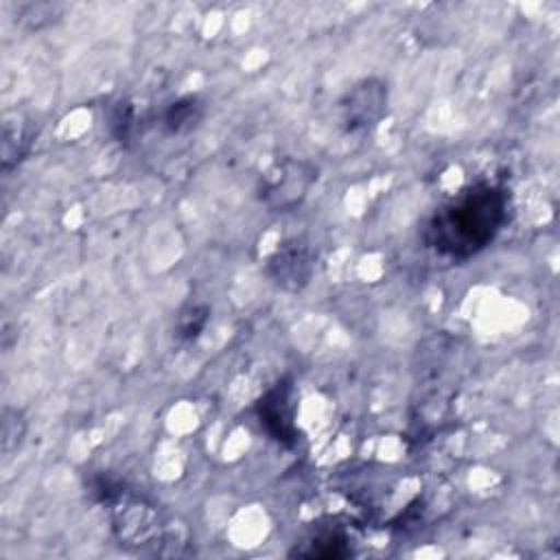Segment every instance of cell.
I'll return each mask as SVG.
<instances>
[{
	"label": "cell",
	"mask_w": 560,
	"mask_h": 560,
	"mask_svg": "<svg viewBox=\"0 0 560 560\" xmlns=\"http://www.w3.org/2000/svg\"><path fill=\"white\" fill-rule=\"evenodd\" d=\"M317 173L319 168L308 160L280 158L258 177L256 195L271 212L293 210L317 182Z\"/></svg>",
	"instance_id": "cell-2"
},
{
	"label": "cell",
	"mask_w": 560,
	"mask_h": 560,
	"mask_svg": "<svg viewBox=\"0 0 560 560\" xmlns=\"http://www.w3.org/2000/svg\"><path fill=\"white\" fill-rule=\"evenodd\" d=\"M31 144V133L20 125L18 127V116L15 120H4L2 125V168L9 171L11 164H15L28 149Z\"/></svg>",
	"instance_id": "cell-8"
},
{
	"label": "cell",
	"mask_w": 560,
	"mask_h": 560,
	"mask_svg": "<svg viewBox=\"0 0 560 560\" xmlns=\"http://www.w3.org/2000/svg\"><path fill=\"white\" fill-rule=\"evenodd\" d=\"M133 109H131V105H120L118 109H116V114L112 116V129H114V133H116V138L122 142V140H127L129 138V131H131V127H133Z\"/></svg>",
	"instance_id": "cell-10"
},
{
	"label": "cell",
	"mask_w": 560,
	"mask_h": 560,
	"mask_svg": "<svg viewBox=\"0 0 560 560\" xmlns=\"http://www.w3.org/2000/svg\"><path fill=\"white\" fill-rule=\"evenodd\" d=\"M348 536L339 529H324L317 532L315 536L308 538V542H304L306 547L291 551L293 556H304V558H326V560H337V558H346L352 553L350 545H348Z\"/></svg>",
	"instance_id": "cell-7"
},
{
	"label": "cell",
	"mask_w": 560,
	"mask_h": 560,
	"mask_svg": "<svg viewBox=\"0 0 560 560\" xmlns=\"http://www.w3.org/2000/svg\"><path fill=\"white\" fill-rule=\"evenodd\" d=\"M203 118V103L197 96H182L171 103L162 114V127L166 133H186L195 129Z\"/></svg>",
	"instance_id": "cell-6"
},
{
	"label": "cell",
	"mask_w": 560,
	"mask_h": 560,
	"mask_svg": "<svg viewBox=\"0 0 560 560\" xmlns=\"http://www.w3.org/2000/svg\"><path fill=\"white\" fill-rule=\"evenodd\" d=\"M508 212L510 195L503 186L475 182L435 208L422 228V241L438 256L468 260L499 236Z\"/></svg>",
	"instance_id": "cell-1"
},
{
	"label": "cell",
	"mask_w": 560,
	"mask_h": 560,
	"mask_svg": "<svg viewBox=\"0 0 560 560\" xmlns=\"http://www.w3.org/2000/svg\"><path fill=\"white\" fill-rule=\"evenodd\" d=\"M208 319H210L208 304H188L177 315L175 332L182 341H195L203 332Z\"/></svg>",
	"instance_id": "cell-9"
},
{
	"label": "cell",
	"mask_w": 560,
	"mask_h": 560,
	"mask_svg": "<svg viewBox=\"0 0 560 560\" xmlns=\"http://www.w3.org/2000/svg\"><path fill=\"white\" fill-rule=\"evenodd\" d=\"M387 112V85L378 79H363L339 101V122L346 133H363L381 122Z\"/></svg>",
	"instance_id": "cell-3"
},
{
	"label": "cell",
	"mask_w": 560,
	"mask_h": 560,
	"mask_svg": "<svg viewBox=\"0 0 560 560\" xmlns=\"http://www.w3.org/2000/svg\"><path fill=\"white\" fill-rule=\"evenodd\" d=\"M315 271V252L304 238L284 241L269 258L267 273L284 291H302Z\"/></svg>",
	"instance_id": "cell-5"
},
{
	"label": "cell",
	"mask_w": 560,
	"mask_h": 560,
	"mask_svg": "<svg viewBox=\"0 0 560 560\" xmlns=\"http://www.w3.org/2000/svg\"><path fill=\"white\" fill-rule=\"evenodd\" d=\"M254 413L265 433L282 446H295L298 427H295V402L293 385L289 378L273 383L254 405Z\"/></svg>",
	"instance_id": "cell-4"
}]
</instances>
